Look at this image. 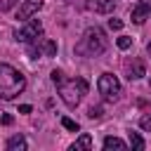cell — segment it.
Returning <instances> with one entry per match:
<instances>
[{
  "instance_id": "obj_11",
  "label": "cell",
  "mask_w": 151,
  "mask_h": 151,
  "mask_svg": "<svg viewBox=\"0 0 151 151\" xmlns=\"http://www.w3.org/2000/svg\"><path fill=\"white\" fill-rule=\"evenodd\" d=\"M26 146H28V142H26V137H21V134H14V137L7 139V149H9V151H24Z\"/></svg>"
},
{
  "instance_id": "obj_13",
  "label": "cell",
  "mask_w": 151,
  "mask_h": 151,
  "mask_svg": "<svg viewBox=\"0 0 151 151\" xmlns=\"http://www.w3.org/2000/svg\"><path fill=\"white\" fill-rule=\"evenodd\" d=\"M104 149H118V151H125L127 144H125L123 139H118V137H106V139H104Z\"/></svg>"
},
{
  "instance_id": "obj_12",
  "label": "cell",
  "mask_w": 151,
  "mask_h": 151,
  "mask_svg": "<svg viewBox=\"0 0 151 151\" xmlns=\"http://www.w3.org/2000/svg\"><path fill=\"white\" fill-rule=\"evenodd\" d=\"M80 149H92V137H90V134H80V137L71 144V151H80Z\"/></svg>"
},
{
  "instance_id": "obj_15",
  "label": "cell",
  "mask_w": 151,
  "mask_h": 151,
  "mask_svg": "<svg viewBox=\"0 0 151 151\" xmlns=\"http://www.w3.org/2000/svg\"><path fill=\"white\" fill-rule=\"evenodd\" d=\"M61 125H64L66 130H71V132H78V130H80V127H78V123H76V120H71V118H66V116L61 118Z\"/></svg>"
},
{
  "instance_id": "obj_6",
  "label": "cell",
  "mask_w": 151,
  "mask_h": 151,
  "mask_svg": "<svg viewBox=\"0 0 151 151\" xmlns=\"http://www.w3.org/2000/svg\"><path fill=\"white\" fill-rule=\"evenodd\" d=\"M57 54V42L50 38H35L33 42H28V57H54Z\"/></svg>"
},
{
  "instance_id": "obj_10",
  "label": "cell",
  "mask_w": 151,
  "mask_h": 151,
  "mask_svg": "<svg viewBox=\"0 0 151 151\" xmlns=\"http://www.w3.org/2000/svg\"><path fill=\"white\" fill-rule=\"evenodd\" d=\"M125 68H127V78H130V80H139L142 76H146V66H144L142 59H132V61H127Z\"/></svg>"
},
{
  "instance_id": "obj_21",
  "label": "cell",
  "mask_w": 151,
  "mask_h": 151,
  "mask_svg": "<svg viewBox=\"0 0 151 151\" xmlns=\"http://www.w3.org/2000/svg\"><path fill=\"white\" fill-rule=\"evenodd\" d=\"M19 111H21V113H31V106H28V104H24V106H19Z\"/></svg>"
},
{
  "instance_id": "obj_9",
  "label": "cell",
  "mask_w": 151,
  "mask_h": 151,
  "mask_svg": "<svg viewBox=\"0 0 151 151\" xmlns=\"http://www.w3.org/2000/svg\"><path fill=\"white\" fill-rule=\"evenodd\" d=\"M42 7V0H24V5L19 7V14H17V19H31L38 9Z\"/></svg>"
},
{
  "instance_id": "obj_20",
  "label": "cell",
  "mask_w": 151,
  "mask_h": 151,
  "mask_svg": "<svg viewBox=\"0 0 151 151\" xmlns=\"http://www.w3.org/2000/svg\"><path fill=\"white\" fill-rule=\"evenodd\" d=\"M87 116H90V118H99V116H101V109H99V106H92V109L87 111Z\"/></svg>"
},
{
  "instance_id": "obj_19",
  "label": "cell",
  "mask_w": 151,
  "mask_h": 151,
  "mask_svg": "<svg viewBox=\"0 0 151 151\" xmlns=\"http://www.w3.org/2000/svg\"><path fill=\"white\" fill-rule=\"evenodd\" d=\"M109 28L118 31V28H123V21H120V19H109Z\"/></svg>"
},
{
  "instance_id": "obj_14",
  "label": "cell",
  "mask_w": 151,
  "mask_h": 151,
  "mask_svg": "<svg viewBox=\"0 0 151 151\" xmlns=\"http://www.w3.org/2000/svg\"><path fill=\"white\" fill-rule=\"evenodd\" d=\"M130 146L137 149V151H142V149H144V139H142L137 132H130Z\"/></svg>"
},
{
  "instance_id": "obj_7",
  "label": "cell",
  "mask_w": 151,
  "mask_h": 151,
  "mask_svg": "<svg viewBox=\"0 0 151 151\" xmlns=\"http://www.w3.org/2000/svg\"><path fill=\"white\" fill-rule=\"evenodd\" d=\"M149 14H151V2H149V0H139V2L132 7V12H130V17H132L134 24H144Z\"/></svg>"
},
{
  "instance_id": "obj_2",
  "label": "cell",
  "mask_w": 151,
  "mask_h": 151,
  "mask_svg": "<svg viewBox=\"0 0 151 151\" xmlns=\"http://www.w3.org/2000/svg\"><path fill=\"white\" fill-rule=\"evenodd\" d=\"M26 87V78L21 71H17L9 64H0V99L9 101L17 94H21Z\"/></svg>"
},
{
  "instance_id": "obj_22",
  "label": "cell",
  "mask_w": 151,
  "mask_h": 151,
  "mask_svg": "<svg viewBox=\"0 0 151 151\" xmlns=\"http://www.w3.org/2000/svg\"><path fill=\"white\" fill-rule=\"evenodd\" d=\"M0 120H2V123H5V125H9V123H12V116H2V118H0Z\"/></svg>"
},
{
  "instance_id": "obj_16",
  "label": "cell",
  "mask_w": 151,
  "mask_h": 151,
  "mask_svg": "<svg viewBox=\"0 0 151 151\" xmlns=\"http://www.w3.org/2000/svg\"><path fill=\"white\" fill-rule=\"evenodd\" d=\"M116 45H118L120 50H127V47L132 45V38H127V35H120V38L116 40Z\"/></svg>"
},
{
  "instance_id": "obj_5",
  "label": "cell",
  "mask_w": 151,
  "mask_h": 151,
  "mask_svg": "<svg viewBox=\"0 0 151 151\" xmlns=\"http://www.w3.org/2000/svg\"><path fill=\"white\" fill-rule=\"evenodd\" d=\"M42 35V24L38 19H26L24 26H19L14 31V40L17 42H33L35 38Z\"/></svg>"
},
{
  "instance_id": "obj_8",
  "label": "cell",
  "mask_w": 151,
  "mask_h": 151,
  "mask_svg": "<svg viewBox=\"0 0 151 151\" xmlns=\"http://www.w3.org/2000/svg\"><path fill=\"white\" fill-rule=\"evenodd\" d=\"M85 5H87V9L94 12V14H111V12L116 9V2H113V0H87Z\"/></svg>"
},
{
  "instance_id": "obj_18",
  "label": "cell",
  "mask_w": 151,
  "mask_h": 151,
  "mask_svg": "<svg viewBox=\"0 0 151 151\" xmlns=\"http://www.w3.org/2000/svg\"><path fill=\"white\" fill-rule=\"evenodd\" d=\"M17 2H19V0H0V9H2V12H7V9H12Z\"/></svg>"
},
{
  "instance_id": "obj_1",
  "label": "cell",
  "mask_w": 151,
  "mask_h": 151,
  "mask_svg": "<svg viewBox=\"0 0 151 151\" xmlns=\"http://www.w3.org/2000/svg\"><path fill=\"white\" fill-rule=\"evenodd\" d=\"M52 83L59 90V97L66 106H78L80 99L87 94V80L85 78H64L61 71H52Z\"/></svg>"
},
{
  "instance_id": "obj_4",
  "label": "cell",
  "mask_w": 151,
  "mask_h": 151,
  "mask_svg": "<svg viewBox=\"0 0 151 151\" xmlns=\"http://www.w3.org/2000/svg\"><path fill=\"white\" fill-rule=\"evenodd\" d=\"M97 90H99V94H101L104 101H116L118 94H120V80L113 73H101L99 83H97Z\"/></svg>"
},
{
  "instance_id": "obj_23",
  "label": "cell",
  "mask_w": 151,
  "mask_h": 151,
  "mask_svg": "<svg viewBox=\"0 0 151 151\" xmlns=\"http://www.w3.org/2000/svg\"><path fill=\"white\" fill-rule=\"evenodd\" d=\"M146 52H149V57H151V42H149V45H146Z\"/></svg>"
},
{
  "instance_id": "obj_17",
  "label": "cell",
  "mask_w": 151,
  "mask_h": 151,
  "mask_svg": "<svg viewBox=\"0 0 151 151\" xmlns=\"http://www.w3.org/2000/svg\"><path fill=\"white\" fill-rule=\"evenodd\" d=\"M139 125H142V130H146V132H151V113H146V116H142V120H139Z\"/></svg>"
},
{
  "instance_id": "obj_3",
  "label": "cell",
  "mask_w": 151,
  "mask_h": 151,
  "mask_svg": "<svg viewBox=\"0 0 151 151\" xmlns=\"http://www.w3.org/2000/svg\"><path fill=\"white\" fill-rule=\"evenodd\" d=\"M106 47H109L106 33H104L99 26H90V28L83 33L80 42L76 45V52L83 54V57H97V54H101Z\"/></svg>"
}]
</instances>
